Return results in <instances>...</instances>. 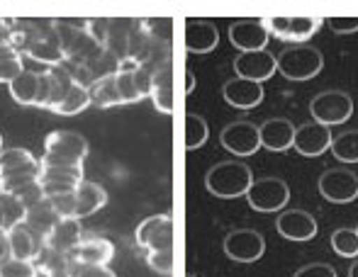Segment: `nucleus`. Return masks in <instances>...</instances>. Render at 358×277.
<instances>
[{
    "mask_svg": "<svg viewBox=\"0 0 358 277\" xmlns=\"http://www.w3.org/2000/svg\"><path fill=\"white\" fill-rule=\"evenodd\" d=\"M42 178V163L27 149H3L0 151V193H20Z\"/></svg>",
    "mask_w": 358,
    "mask_h": 277,
    "instance_id": "1",
    "label": "nucleus"
},
{
    "mask_svg": "<svg viewBox=\"0 0 358 277\" xmlns=\"http://www.w3.org/2000/svg\"><path fill=\"white\" fill-rule=\"evenodd\" d=\"M251 183H254V173L249 165L239 163V160H222L205 175V188L222 200H234L241 195L246 197Z\"/></svg>",
    "mask_w": 358,
    "mask_h": 277,
    "instance_id": "2",
    "label": "nucleus"
},
{
    "mask_svg": "<svg viewBox=\"0 0 358 277\" xmlns=\"http://www.w3.org/2000/svg\"><path fill=\"white\" fill-rule=\"evenodd\" d=\"M88 139L76 132H52L44 141V156L39 163L54 168H83L88 158Z\"/></svg>",
    "mask_w": 358,
    "mask_h": 277,
    "instance_id": "3",
    "label": "nucleus"
},
{
    "mask_svg": "<svg viewBox=\"0 0 358 277\" xmlns=\"http://www.w3.org/2000/svg\"><path fill=\"white\" fill-rule=\"evenodd\" d=\"M275 61L278 73L287 80H310L324 68V57L312 44H290L275 57Z\"/></svg>",
    "mask_w": 358,
    "mask_h": 277,
    "instance_id": "4",
    "label": "nucleus"
},
{
    "mask_svg": "<svg viewBox=\"0 0 358 277\" xmlns=\"http://www.w3.org/2000/svg\"><path fill=\"white\" fill-rule=\"evenodd\" d=\"M310 114L312 122H320L324 127L344 124L354 114V100L344 90H324L310 100Z\"/></svg>",
    "mask_w": 358,
    "mask_h": 277,
    "instance_id": "5",
    "label": "nucleus"
},
{
    "mask_svg": "<svg viewBox=\"0 0 358 277\" xmlns=\"http://www.w3.org/2000/svg\"><path fill=\"white\" fill-rule=\"evenodd\" d=\"M264 24L268 34L283 39V42L305 44L307 39L315 37L324 20L315 17V15H278V17H266Z\"/></svg>",
    "mask_w": 358,
    "mask_h": 277,
    "instance_id": "6",
    "label": "nucleus"
},
{
    "mask_svg": "<svg viewBox=\"0 0 358 277\" xmlns=\"http://www.w3.org/2000/svg\"><path fill=\"white\" fill-rule=\"evenodd\" d=\"M287 200H290V188L283 178H259L251 183L249 193H246L249 207L261 214L283 209Z\"/></svg>",
    "mask_w": 358,
    "mask_h": 277,
    "instance_id": "7",
    "label": "nucleus"
},
{
    "mask_svg": "<svg viewBox=\"0 0 358 277\" xmlns=\"http://www.w3.org/2000/svg\"><path fill=\"white\" fill-rule=\"evenodd\" d=\"M134 241L144 253L156 250H173V216L154 214L144 219L134 231Z\"/></svg>",
    "mask_w": 358,
    "mask_h": 277,
    "instance_id": "8",
    "label": "nucleus"
},
{
    "mask_svg": "<svg viewBox=\"0 0 358 277\" xmlns=\"http://www.w3.org/2000/svg\"><path fill=\"white\" fill-rule=\"evenodd\" d=\"M317 188L327 202L349 204L358 197V175L349 168H329L320 175Z\"/></svg>",
    "mask_w": 358,
    "mask_h": 277,
    "instance_id": "9",
    "label": "nucleus"
},
{
    "mask_svg": "<svg viewBox=\"0 0 358 277\" xmlns=\"http://www.w3.org/2000/svg\"><path fill=\"white\" fill-rule=\"evenodd\" d=\"M224 253L234 263H256L266 253V239L254 229H236L227 234Z\"/></svg>",
    "mask_w": 358,
    "mask_h": 277,
    "instance_id": "10",
    "label": "nucleus"
},
{
    "mask_svg": "<svg viewBox=\"0 0 358 277\" xmlns=\"http://www.w3.org/2000/svg\"><path fill=\"white\" fill-rule=\"evenodd\" d=\"M27 57H32L34 61L44 63V66H62L64 63V52H62V44H59V37H57V29H54V22H47L44 24H37L34 29V37L29 39V44L24 47Z\"/></svg>",
    "mask_w": 358,
    "mask_h": 277,
    "instance_id": "11",
    "label": "nucleus"
},
{
    "mask_svg": "<svg viewBox=\"0 0 358 277\" xmlns=\"http://www.w3.org/2000/svg\"><path fill=\"white\" fill-rule=\"evenodd\" d=\"M220 141L229 154L239 156V158H244V156H254L256 151L261 149L259 127H256L254 122H246V119L227 124L220 134Z\"/></svg>",
    "mask_w": 358,
    "mask_h": 277,
    "instance_id": "12",
    "label": "nucleus"
},
{
    "mask_svg": "<svg viewBox=\"0 0 358 277\" xmlns=\"http://www.w3.org/2000/svg\"><path fill=\"white\" fill-rule=\"evenodd\" d=\"M271 34L266 29L264 20H236L229 27V42L234 44V49H239V54L246 52H266Z\"/></svg>",
    "mask_w": 358,
    "mask_h": 277,
    "instance_id": "13",
    "label": "nucleus"
},
{
    "mask_svg": "<svg viewBox=\"0 0 358 277\" xmlns=\"http://www.w3.org/2000/svg\"><path fill=\"white\" fill-rule=\"evenodd\" d=\"M275 231H278V234L287 241H297V244H302V241L315 239L317 231H320V226H317V219L310 214V211L285 209V211H280L278 219H275Z\"/></svg>",
    "mask_w": 358,
    "mask_h": 277,
    "instance_id": "14",
    "label": "nucleus"
},
{
    "mask_svg": "<svg viewBox=\"0 0 358 277\" xmlns=\"http://www.w3.org/2000/svg\"><path fill=\"white\" fill-rule=\"evenodd\" d=\"M331 129L324 127L320 122H305L295 129V141H292V149L300 156H307V158H315V156H322L324 151L331 149Z\"/></svg>",
    "mask_w": 358,
    "mask_h": 277,
    "instance_id": "15",
    "label": "nucleus"
},
{
    "mask_svg": "<svg viewBox=\"0 0 358 277\" xmlns=\"http://www.w3.org/2000/svg\"><path fill=\"white\" fill-rule=\"evenodd\" d=\"M236 78L254 80V83H264L278 70V61L271 52H246L236 54L234 59Z\"/></svg>",
    "mask_w": 358,
    "mask_h": 277,
    "instance_id": "16",
    "label": "nucleus"
},
{
    "mask_svg": "<svg viewBox=\"0 0 358 277\" xmlns=\"http://www.w3.org/2000/svg\"><path fill=\"white\" fill-rule=\"evenodd\" d=\"M222 98L236 110H254L264 103V85L246 78H231L222 85Z\"/></svg>",
    "mask_w": 358,
    "mask_h": 277,
    "instance_id": "17",
    "label": "nucleus"
},
{
    "mask_svg": "<svg viewBox=\"0 0 358 277\" xmlns=\"http://www.w3.org/2000/svg\"><path fill=\"white\" fill-rule=\"evenodd\" d=\"M295 124L285 117H273L266 119L264 124L259 127V139H261V149L268 151H287L292 149V141H295Z\"/></svg>",
    "mask_w": 358,
    "mask_h": 277,
    "instance_id": "18",
    "label": "nucleus"
},
{
    "mask_svg": "<svg viewBox=\"0 0 358 277\" xmlns=\"http://www.w3.org/2000/svg\"><path fill=\"white\" fill-rule=\"evenodd\" d=\"M69 255H71L73 263L108 265L115 255V246H113V241L103 239V236H83V241H80Z\"/></svg>",
    "mask_w": 358,
    "mask_h": 277,
    "instance_id": "19",
    "label": "nucleus"
},
{
    "mask_svg": "<svg viewBox=\"0 0 358 277\" xmlns=\"http://www.w3.org/2000/svg\"><path fill=\"white\" fill-rule=\"evenodd\" d=\"M220 44V32L210 20H188L185 24V49L190 54H210Z\"/></svg>",
    "mask_w": 358,
    "mask_h": 277,
    "instance_id": "20",
    "label": "nucleus"
},
{
    "mask_svg": "<svg viewBox=\"0 0 358 277\" xmlns=\"http://www.w3.org/2000/svg\"><path fill=\"white\" fill-rule=\"evenodd\" d=\"M8 246H10V258L34 263L37 255L42 253V248L47 246V241L34 236L24 224H20L8 231Z\"/></svg>",
    "mask_w": 358,
    "mask_h": 277,
    "instance_id": "21",
    "label": "nucleus"
},
{
    "mask_svg": "<svg viewBox=\"0 0 358 277\" xmlns=\"http://www.w3.org/2000/svg\"><path fill=\"white\" fill-rule=\"evenodd\" d=\"M108 204V193L103 185L93 183V180H83L76 188V219H85L93 216L98 209H103Z\"/></svg>",
    "mask_w": 358,
    "mask_h": 277,
    "instance_id": "22",
    "label": "nucleus"
},
{
    "mask_svg": "<svg viewBox=\"0 0 358 277\" xmlns=\"http://www.w3.org/2000/svg\"><path fill=\"white\" fill-rule=\"evenodd\" d=\"M151 100H154L156 110L161 114L173 112V70L166 63L164 68L154 70V78H151Z\"/></svg>",
    "mask_w": 358,
    "mask_h": 277,
    "instance_id": "23",
    "label": "nucleus"
},
{
    "mask_svg": "<svg viewBox=\"0 0 358 277\" xmlns=\"http://www.w3.org/2000/svg\"><path fill=\"white\" fill-rule=\"evenodd\" d=\"M24 226H27L29 231H32L34 236H39V239L47 241L49 234L54 231V226L59 224V214L52 209V204H49V200H42L39 204H34V207H29L24 211Z\"/></svg>",
    "mask_w": 358,
    "mask_h": 277,
    "instance_id": "24",
    "label": "nucleus"
},
{
    "mask_svg": "<svg viewBox=\"0 0 358 277\" xmlns=\"http://www.w3.org/2000/svg\"><path fill=\"white\" fill-rule=\"evenodd\" d=\"M83 226L78 219H59V224L54 226V231L49 234L47 246L62 253H71L76 246L83 241Z\"/></svg>",
    "mask_w": 358,
    "mask_h": 277,
    "instance_id": "25",
    "label": "nucleus"
},
{
    "mask_svg": "<svg viewBox=\"0 0 358 277\" xmlns=\"http://www.w3.org/2000/svg\"><path fill=\"white\" fill-rule=\"evenodd\" d=\"M34 265H37V273H42L44 277H71L73 260L69 253H62V250H54L49 246H44L42 253L34 260Z\"/></svg>",
    "mask_w": 358,
    "mask_h": 277,
    "instance_id": "26",
    "label": "nucleus"
},
{
    "mask_svg": "<svg viewBox=\"0 0 358 277\" xmlns=\"http://www.w3.org/2000/svg\"><path fill=\"white\" fill-rule=\"evenodd\" d=\"M139 66V61L134 59H122L120 63V70L115 73V80H117V93L122 98V105H129V103H139L142 93L137 88V80H134V68Z\"/></svg>",
    "mask_w": 358,
    "mask_h": 277,
    "instance_id": "27",
    "label": "nucleus"
},
{
    "mask_svg": "<svg viewBox=\"0 0 358 277\" xmlns=\"http://www.w3.org/2000/svg\"><path fill=\"white\" fill-rule=\"evenodd\" d=\"M90 95V105H98V107H117L122 105V98L117 93V80L115 75H103V78L93 80L88 88Z\"/></svg>",
    "mask_w": 358,
    "mask_h": 277,
    "instance_id": "28",
    "label": "nucleus"
},
{
    "mask_svg": "<svg viewBox=\"0 0 358 277\" xmlns=\"http://www.w3.org/2000/svg\"><path fill=\"white\" fill-rule=\"evenodd\" d=\"M10 95H13L15 103L20 105H34L39 95V73L37 70H27L24 68L13 83L8 85Z\"/></svg>",
    "mask_w": 358,
    "mask_h": 277,
    "instance_id": "29",
    "label": "nucleus"
},
{
    "mask_svg": "<svg viewBox=\"0 0 358 277\" xmlns=\"http://www.w3.org/2000/svg\"><path fill=\"white\" fill-rule=\"evenodd\" d=\"M24 204L20 202L15 195L0 193V229L10 231L15 226H20L24 221Z\"/></svg>",
    "mask_w": 358,
    "mask_h": 277,
    "instance_id": "30",
    "label": "nucleus"
},
{
    "mask_svg": "<svg viewBox=\"0 0 358 277\" xmlns=\"http://www.w3.org/2000/svg\"><path fill=\"white\" fill-rule=\"evenodd\" d=\"M331 154L341 163H358V129L341 132L339 137L331 139Z\"/></svg>",
    "mask_w": 358,
    "mask_h": 277,
    "instance_id": "31",
    "label": "nucleus"
},
{
    "mask_svg": "<svg viewBox=\"0 0 358 277\" xmlns=\"http://www.w3.org/2000/svg\"><path fill=\"white\" fill-rule=\"evenodd\" d=\"M88 105H90L88 88H85V85H80V83H73L71 90L66 93V98L62 100V105H59L54 112L62 114V117H73V114L83 112Z\"/></svg>",
    "mask_w": 358,
    "mask_h": 277,
    "instance_id": "32",
    "label": "nucleus"
},
{
    "mask_svg": "<svg viewBox=\"0 0 358 277\" xmlns=\"http://www.w3.org/2000/svg\"><path fill=\"white\" fill-rule=\"evenodd\" d=\"M210 137V127H208V119L200 117L195 112L185 114V149L195 151L200 146H205V141Z\"/></svg>",
    "mask_w": 358,
    "mask_h": 277,
    "instance_id": "33",
    "label": "nucleus"
},
{
    "mask_svg": "<svg viewBox=\"0 0 358 277\" xmlns=\"http://www.w3.org/2000/svg\"><path fill=\"white\" fill-rule=\"evenodd\" d=\"M331 250L339 253L341 258H358V231L351 226H341L331 234L329 239Z\"/></svg>",
    "mask_w": 358,
    "mask_h": 277,
    "instance_id": "34",
    "label": "nucleus"
},
{
    "mask_svg": "<svg viewBox=\"0 0 358 277\" xmlns=\"http://www.w3.org/2000/svg\"><path fill=\"white\" fill-rule=\"evenodd\" d=\"M24 70L22 63V54L20 52H10L5 57H0V83H13L20 73Z\"/></svg>",
    "mask_w": 358,
    "mask_h": 277,
    "instance_id": "35",
    "label": "nucleus"
},
{
    "mask_svg": "<svg viewBox=\"0 0 358 277\" xmlns=\"http://www.w3.org/2000/svg\"><path fill=\"white\" fill-rule=\"evenodd\" d=\"M37 265L29 260H15L8 258L0 263V277H37Z\"/></svg>",
    "mask_w": 358,
    "mask_h": 277,
    "instance_id": "36",
    "label": "nucleus"
},
{
    "mask_svg": "<svg viewBox=\"0 0 358 277\" xmlns=\"http://www.w3.org/2000/svg\"><path fill=\"white\" fill-rule=\"evenodd\" d=\"M146 263L156 273L171 277L173 273V250H156V253H146Z\"/></svg>",
    "mask_w": 358,
    "mask_h": 277,
    "instance_id": "37",
    "label": "nucleus"
},
{
    "mask_svg": "<svg viewBox=\"0 0 358 277\" xmlns=\"http://www.w3.org/2000/svg\"><path fill=\"white\" fill-rule=\"evenodd\" d=\"M49 204H52V209L59 214V219H76V193L52 197Z\"/></svg>",
    "mask_w": 358,
    "mask_h": 277,
    "instance_id": "38",
    "label": "nucleus"
},
{
    "mask_svg": "<svg viewBox=\"0 0 358 277\" xmlns=\"http://www.w3.org/2000/svg\"><path fill=\"white\" fill-rule=\"evenodd\" d=\"M324 22L329 24L334 34H356L358 32V17H344V15H339V17H327Z\"/></svg>",
    "mask_w": 358,
    "mask_h": 277,
    "instance_id": "39",
    "label": "nucleus"
},
{
    "mask_svg": "<svg viewBox=\"0 0 358 277\" xmlns=\"http://www.w3.org/2000/svg\"><path fill=\"white\" fill-rule=\"evenodd\" d=\"M71 277H115V273L108 268V265H83V263H73Z\"/></svg>",
    "mask_w": 358,
    "mask_h": 277,
    "instance_id": "40",
    "label": "nucleus"
},
{
    "mask_svg": "<svg viewBox=\"0 0 358 277\" xmlns=\"http://www.w3.org/2000/svg\"><path fill=\"white\" fill-rule=\"evenodd\" d=\"M292 277H339V275H336V270L327 263H310V265H305V268L297 270Z\"/></svg>",
    "mask_w": 358,
    "mask_h": 277,
    "instance_id": "41",
    "label": "nucleus"
},
{
    "mask_svg": "<svg viewBox=\"0 0 358 277\" xmlns=\"http://www.w3.org/2000/svg\"><path fill=\"white\" fill-rule=\"evenodd\" d=\"M10 258V246H8V231L0 229V263Z\"/></svg>",
    "mask_w": 358,
    "mask_h": 277,
    "instance_id": "42",
    "label": "nucleus"
},
{
    "mask_svg": "<svg viewBox=\"0 0 358 277\" xmlns=\"http://www.w3.org/2000/svg\"><path fill=\"white\" fill-rule=\"evenodd\" d=\"M0 39H13V20L0 17Z\"/></svg>",
    "mask_w": 358,
    "mask_h": 277,
    "instance_id": "43",
    "label": "nucleus"
},
{
    "mask_svg": "<svg viewBox=\"0 0 358 277\" xmlns=\"http://www.w3.org/2000/svg\"><path fill=\"white\" fill-rule=\"evenodd\" d=\"M10 52H17V49L13 47V39H0V57H5V54Z\"/></svg>",
    "mask_w": 358,
    "mask_h": 277,
    "instance_id": "44",
    "label": "nucleus"
},
{
    "mask_svg": "<svg viewBox=\"0 0 358 277\" xmlns=\"http://www.w3.org/2000/svg\"><path fill=\"white\" fill-rule=\"evenodd\" d=\"M195 90V75L188 70V75H185V95H190Z\"/></svg>",
    "mask_w": 358,
    "mask_h": 277,
    "instance_id": "45",
    "label": "nucleus"
},
{
    "mask_svg": "<svg viewBox=\"0 0 358 277\" xmlns=\"http://www.w3.org/2000/svg\"><path fill=\"white\" fill-rule=\"evenodd\" d=\"M349 277H358V260L349 268Z\"/></svg>",
    "mask_w": 358,
    "mask_h": 277,
    "instance_id": "46",
    "label": "nucleus"
},
{
    "mask_svg": "<svg viewBox=\"0 0 358 277\" xmlns=\"http://www.w3.org/2000/svg\"><path fill=\"white\" fill-rule=\"evenodd\" d=\"M0 151H3V137H0Z\"/></svg>",
    "mask_w": 358,
    "mask_h": 277,
    "instance_id": "47",
    "label": "nucleus"
},
{
    "mask_svg": "<svg viewBox=\"0 0 358 277\" xmlns=\"http://www.w3.org/2000/svg\"><path fill=\"white\" fill-rule=\"evenodd\" d=\"M185 277H195V275H185Z\"/></svg>",
    "mask_w": 358,
    "mask_h": 277,
    "instance_id": "48",
    "label": "nucleus"
},
{
    "mask_svg": "<svg viewBox=\"0 0 358 277\" xmlns=\"http://www.w3.org/2000/svg\"><path fill=\"white\" fill-rule=\"evenodd\" d=\"M356 231H358V226H356Z\"/></svg>",
    "mask_w": 358,
    "mask_h": 277,
    "instance_id": "49",
    "label": "nucleus"
}]
</instances>
